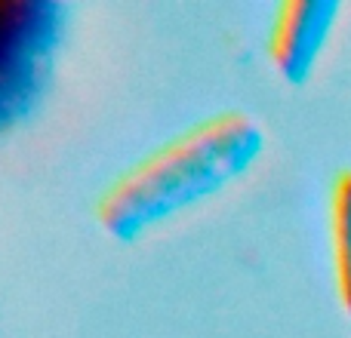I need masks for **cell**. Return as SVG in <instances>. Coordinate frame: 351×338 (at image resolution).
Here are the masks:
<instances>
[{"mask_svg":"<svg viewBox=\"0 0 351 338\" xmlns=\"http://www.w3.org/2000/svg\"><path fill=\"white\" fill-rule=\"evenodd\" d=\"M49 6L0 3V114L16 108L34 83L37 65L49 49Z\"/></svg>","mask_w":351,"mask_h":338,"instance_id":"cell-2","label":"cell"},{"mask_svg":"<svg viewBox=\"0 0 351 338\" xmlns=\"http://www.w3.org/2000/svg\"><path fill=\"white\" fill-rule=\"evenodd\" d=\"M339 10L342 6L336 0H293L278 10L271 31V55L287 80L299 83L311 74L333 34Z\"/></svg>","mask_w":351,"mask_h":338,"instance_id":"cell-3","label":"cell"},{"mask_svg":"<svg viewBox=\"0 0 351 338\" xmlns=\"http://www.w3.org/2000/svg\"><path fill=\"white\" fill-rule=\"evenodd\" d=\"M265 151V129L247 111H219L176 133L102 191L96 222L114 240L170 222L222 194Z\"/></svg>","mask_w":351,"mask_h":338,"instance_id":"cell-1","label":"cell"},{"mask_svg":"<svg viewBox=\"0 0 351 338\" xmlns=\"http://www.w3.org/2000/svg\"><path fill=\"white\" fill-rule=\"evenodd\" d=\"M330 246L339 302L351 317V169H342L330 191Z\"/></svg>","mask_w":351,"mask_h":338,"instance_id":"cell-4","label":"cell"}]
</instances>
